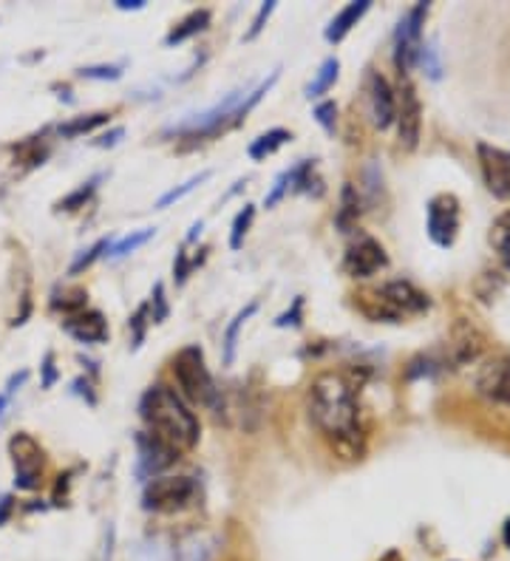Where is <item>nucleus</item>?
I'll return each instance as SVG.
<instances>
[{
    "instance_id": "423d86ee",
    "label": "nucleus",
    "mask_w": 510,
    "mask_h": 561,
    "mask_svg": "<svg viewBox=\"0 0 510 561\" xmlns=\"http://www.w3.org/2000/svg\"><path fill=\"white\" fill-rule=\"evenodd\" d=\"M199 485L193 477H154L143 488L145 514H182L196 505Z\"/></svg>"
},
{
    "instance_id": "7c9ffc66",
    "label": "nucleus",
    "mask_w": 510,
    "mask_h": 561,
    "mask_svg": "<svg viewBox=\"0 0 510 561\" xmlns=\"http://www.w3.org/2000/svg\"><path fill=\"white\" fill-rule=\"evenodd\" d=\"M154 236H157V227H143V230H134V233L123 236V239H116L114 244H111V250L105 259H125V255L136 253L139 247L148 244Z\"/></svg>"
},
{
    "instance_id": "a211bd4d",
    "label": "nucleus",
    "mask_w": 510,
    "mask_h": 561,
    "mask_svg": "<svg viewBox=\"0 0 510 561\" xmlns=\"http://www.w3.org/2000/svg\"><path fill=\"white\" fill-rule=\"evenodd\" d=\"M483 352V335L476 332L474 323H456L449 341V357H445V369H456L465 363L476 360Z\"/></svg>"
},
{
    "instance_id": "5fc2aeb1",
    "label": "nucleus",
    "mask_w": 510,
    "mask_h": 561,
    "mask_svg": "<svg viewBox=\"0 0 510 561\" xmlns=\"http://www.w3.org/2000/svg\"><path fill=\"white\" fill-rule=\"evenodd\" d=\"M502 545L510 550V516L505 519V525H502Z\"/></svg>"
},
{
    "instance_id": "bb28decb",
    "label": "nucleus",
    "mask_w": 510,
    "mask_h": 561,
    "mask_svg": "<svg viewBox=\"0 0 510 561\" xmlns=\"http://www.w3.org/2000/svg\"><path fill=\"white\" fill-rule=\"evenodd\" d=\"M102 179H105V173H94V176H91V179H86L82 185H77L75 191L68 193V196H63V199L57 202L55 210L57 213H77V210H82V207H86L91 199H94V193L100 191Z\"/></svg>"
},
{
    "instance_id": "a19ab883",
    "label": "nucleus",
    "mask_w": 510,
    "mask_h": 561,
    "mask_svg": "<svg viewBox=\"0 0 510 561\" xmlns=\"http://www.w3.org/2000/svg\"><path fill=\"white\" fill-rule=\"evenodd\" d=\"M301 323H304V295L293 298V307L286 309V312H281V316L272 321V327H275V329H298Z\"/></svg>"
},
{
    "instance_id": "49530a36",
    "label": "nucleus",
    "mask_w": 510,
    "mask_h": 561,
    "mask_svg": "<svg viewBox=\"0 0 510 561\" xmlns=\"http://www.w3.org/2000/svg\"><path fill=\"white\" fill-rule=\"evenodd\" d=\"M71 391H75V394H80V398L86 400V403H89L91 409H94V405H97L94 380H89V377H77L75 383H71Z\"/></svg>"
},
{
    "instance_id": "c85d7f7f",
    "label": "nucleus",
    "mask_w": 510,
    "mask_h": 561,
    "mask_svg": "<svg viewBox=\"0 0 510 561\" xmlns=\"http://www.w3.org/2000/svg\"><path fill=\"white\" fill-rule=\"evenodd\" d=\"M338 75H340V60L338 57H327V60L320 62L315 80L306 85V100H320V96L327 94L335 82H338Z\"/></svg>"
},
{
    "instance_id": "f257e3e1",
    "label": "nucleus",
    "mask_w": 510,
    "mask_h": 561,
    "mask_svg": "<svg viewBox=\"0 0 510 561\" xmlns=\"http://www.w3.org/2000/svg\"><path fill=\"white\" fill-rule=\"evenodd\" d=\"M306 411L340 459H361L366 454V425H363L358 386L343 371H324L309 383Z\"/></svg>"
},
{
    "instance_id": "f3484780",
    "label": "nucleus",
    "mask_w": 510,
    "mask_h": 561,
    "mask_svg": "<svg viewBox=\"0 0 510 561\" xmlns=\"http://www.w3.org/2000/svg\"><path fill=\"white\" fill-rule=\"evenodd\" d=\"M48 137H52V125H46V128L32 134V137L18 139V142L9 145L7 151L12 153V164L18 168V173H29L34 168L46 164V159L52 157V142H48Z\"/></svg>"
},
{
    "instance_id": "a878e982",
    "label": "nucleus",
    "mask_w": 510,
    "mask_h": 561,
    "mask_svg": "<svg viewBox=\"0 0 510 561\" xmlns=\"http://www.w3.org/2000/svg\"><path fill=\"white\" fill-rule=\"evenodd\" d=\"M290 139H293V130H286V128L264 130L259 139H252L250 148H247V157H250L252 162H264L267 157H272L275 151H281V148H284Z\"/></svg>"
},
{
    "instance_id": "393cba45",
    "label": "nucleus",
    "mask_w": 510,
    "mask_h": 561,
    "mask_svg": "<svg viewBox=\"0 0 510 561\" xmlns=\"http://www.w3.org/2000/svg\"><path fill=\"white\" fill-rule=\"evenodd\" d=\"M111 123V114L105 111H94V114H86V117H71L60 125H52V134L57 139H77V137H86V134H94L100 130L102 125Z\"/></svg>"
},
{
    "instance_id": "6e6552de",
    "label": "nucleus",
    "mask_w": 510,
    "mask_h": 561,
    "mask_svg": "<svg viewBox=\"0 0 510 561\" xmlns=\"http://www.w3.org/2000/svg\"><path fill=\"white\" fill-rule=\"evenodd\" d=\"M9 457L14 468V488L18 491H37L41 488L43 468H46V451L29 432H18L9 439Z\"/></svg>"
},
{
    "instance_id": "ea45409f",
    "label": "nucleus",
    "mask_w": 510,
    "mask_h": 561,
    "mask_svg": "<svg viewBox=\"0 0 510 561\" xmlns=\"http://www.w3.org/2000/svg\"><path fill=\"white\" fill-rule=\"evenodd\" d=\"M275 9H279V3H275V0H267V3H261V9H259V12H256V18H252L250 28H247L245 37H241V41H245V43L256 41V37H259L261 32H264L267 21H270V14L275 12Z\"/></svg>"
},
{
    "instance_id": "473e14b6",
    "label": "nucleus",
    "mask_w": 510,
    "mask_h": 561,
    "mask_svg": "<svg viewBox=\"0 0 510 561\" xmlns=\"http://www.w3.org/2000/svg\"><path fill=\"white\" fill-rule=\"evenodd\" d=\"M211 176H213L211 171H202V173H196V176L188 179V182H182V185L170 187L168 193H162V196H159V199H157V210H165V207L182 202L184 196H191V193L196 191L199 185H204V182H207V179H211Z\"/></svg>"
},
{
    "instance_id": "6e6d98bb",
    "label": "nucleus",
    "mask_w": 510,
    "mask_h": 561,
    "mask_svg": "<svg viewBox=\"0 0 510 561\" xmlns=\"http://www.w3.org/2000/svg\"><path fill=\"white\" fill-rule=\"evenodd\" d=\"M381 561H403V556L400 553H397V550H388V553L386 556H383V559Z\"/></svg>"
},
{
    "instance_id": "4468645a",
    "label": "nucleus",
    "mask_w": 510,
    "mask_h": 561,
    "mask_svg": "<svg viewBox=\"0 0 510 561\" xmlns=\"http://www.w3.org/2000/svg\"><path fill=\"white\" fill-rule=\"evenodd\" d=\"M479 168H483V179L488 191L497 199H510V151L494 148V145H479Z\"/></svg>"
},
{
    "instance_id": "37998d69",
    "label": "nucleus",
    "mask_w": 510,
    "mask_h": 561,
    "mask_svg": "<svg viewBox=\"0 0 510 561\" xmlns=\"http://www.w3.org/2000/svg\"><path fill=\"white\" fill-rule=\"evenodd\" d=\"M57 380H60V369H57V355L55 352H46L41 360V389H55Z\"/></svg>"
},
{
    "instance_id": "2eb2a0df",
    "label": "nucleus",
    "mask_w": 510,
    "mask_h": 561,
    "mask_svg": "<svg viewBox=\"0 0 510 561\" xmlns=\"http://www.w3.org/2000/svg\"><path fill=\"white\" fill-rule=\"evenodd\" d=\"M476 394L488 403L510 405V355L490 360L476 375Z\"/></svg>"
},
{
    "instance_id": "1a4fd4ad",
    "label": "nucleus",
    "mask_w": 510,
    "mask_h": 561,
    "mask_svg": "<svg viewBox=\"0 0 510 561\" xmlns=\"http://www.w3.org/2000/svg\"><path fill=\"white\" fill-rule=\"evenodd\" d=\"M460 216L463 210H460V199L454 193H437L426 205V230L440 250L454 247L456 236H460Z\"/></svg>"
},
{
    "instance_id": "3c124183",
    "label": "nucleus",
    "mask_w": 510,
    "mask_h": 561,
    "mask_svg": "<svg viewBox=\"0 0 510 561\" xmlns=\"http://www.w3.org/2000/svg\"><path fill=\"white\" fill-rule=\"evenodd\" d=\"M120 12H143L145 7H148V0H116L114 3Z\"/></svg>"
},
{
    "instance_id": "aec40b11",
    "label": "nucleus",
    "mask_w": 510,
    "mask_h": 561,
    "mask_svg": "<svg viewBox=\"0 0 510 561\" xmlns=\"http://www.w3.org/2000/svg\"><path fill=\"white\" fill-rule=\"evenodd\" d=\"M369 9H372V0H352V3H347V7L340 9L332 21H329L327 32H324L329 46H338V43L347 41L349 32L363 21V14H366Z\"/></svg>"
},
{
    "instance_id": "c03bdc74",
    "label": "nucleus",
    "mask_w": 510,
    "mask_h": 561,
    "mask_svg": "<svg viewBox=\"0 0 510 561\" xmlns=\"http://www.w3.org/2000/svg\"><path fill=\"white\" fill-rule=\"evenodd\" d=\"M286 193H290V171H281L279 176H275V182H272L270 191H267V196H264L267 210L279 205V202H284Z\"/></svg>"
},
{
    "instance_id": "de8ad7c7",
    "label": "nucleus",
    "mask_w": 510,
    "mask_h": 561,
    "mask_svg": "<svg viewBox=\"0 0 510 561\" xmlns=\"http://www.w3.org/2000/svg\"><path fill=\"white\" fill-rule=\"evenodd\" d=\"M125 137V128L123 125H116V128L105 130V134H100V137L94 139V148H116V145L123 142Z\"/></svg>"
},
{
    "instance_id": "20e7f679",
    "label": "nucleus",
    "mask_w": 510,
    "mask_h": 561,
    "mask_svg": "<svg viewBox=\"0 0 510 561\" xmlns=\"http://www.w3.org/2000/svg\"><path fill=\"white\" fill-rule=\"evenodd\" d=\"M354 309L372 323H403L406 318L429 312L431 298L411 280L397 278L386 280L381 287L354 293Z\"/></svg>"
},
{
    "instance_id": "72a5a7b5",
    "label": "nucleus",
    "mask_w": 510,
    "mask_h": 561,
    "mask_svg": "<svg viewBox=\"0 0 510 561\" xmlns=\"http://www.w3.org/2000/svg\"><path fill=\"white\" fill-rule=\"evenodd\" d=\"M148 327H150V307L148 301L139 304L136 307L134 316L128 318V332H131V352L143 350L145 343V335H148Z\"/></svg>"
},
{
    "instance_id": "4be33fe9",
    "label": "nucleus",
    "mask_w": 510,
    "mask_h": 561,
    "mask_svg": "<svg viewBox=\"0 0 510 561\" xmlns=\"http://www.w3.org/2000/svg\"><path fill=\"white\" fill-rule=\"evenodd\" d=\"M286 171H290V193H304V196H315V199H320L327 193L324 179L318 176L315 159H301L298 164L286 168Z\"/></svg>"
},
{
    "instance_id": "cd10ccee",
    "label": "nucleus",
    "mask_w": 510,
    "mask_h": 561,
    "mask_svg": "<svg viewBox=\"0 0 510 561\" xmlns=\"http://www.w3.org/2000/svg\"><path fill=\"white\" fill-rule=\"evenodd\" d=\"M48 307H52V312H60L63 318L77 316L82 309H89V293L80 287L63 289V293L57 289V293H52V298H48Z\"/></svg>"
},
{
    "instance_id": "f8f14e48",
    "label": "nucleus",
    "mask_w": 510,
    "mask_h": 561,
    "mask_svg": "<svg viewBox=\"0 0 510 561\" xmlns=\"http://www.w3.org/2000/svg\"><path fill=\"white\" fill-rule=\"evenodd\" d=\"M136 443V471L145 482L154 480V477H162L168 468L177 466L179 451L170 448L168 443H162L159 437H154L150 432H139L134 437Z\"/></svg>"
},
{
    "instance_id": "8fccbe9b",
    "label": "nucleus",
    "mask_w": 510,
    "mask_h": 561,
    "mask_svg": "<svg viewBox=\"0 0 510 561\" xmlns=\"http://www.w3.org/2000/svg\"><path fill=\"white\" fill-rule=\"evenodd\" d=\"M12 514H14V496L12 493H3V496H0V527L7 525Z\"/></svg>"
},
{
    "instance_id": "79ce46f5",
    "label": "nucleus",
    "mask_w": 510,
    "mask_h": 561,
    "mask_svg": "<svg viewBox=\"0 0 510 561\" xmlns=\"http://www.w3.org/2000/svg\"><path fill=\"white\" fill-rule=\"evenodd\" d=\"M77 75L82 77V80H100V82H114L123 77V66H116V62H111V66H86V69H80Z\"/></svg>"
},
{
    "instance_id": "2f4dec72",
    "label": "nucleus",
    "mask_w": 510,
    "mask_h": 561,
    "mask_svg": "<svg viewBox=\"0 0 510 561\" xmlns=\"http://www.w3.org/2000/svg\"><path fill=\"white\" fill-rule=\"evenodd\" d=\"M134 561H177V553H173L168 541L154 536V539H145L136 545Z\"/></svg>"
},
{
    "instance_id": "e433bc0d",
    "label": "nucleus",
    "mask_w": 510,
    "mask_h": 561,
    "mask_svg": "<svg viewBox=\"0 0 510 561\" xmlns=\"http://www.w3.org/2000/svg\"><path fill=\"white\" fill-rule=\"evenodd\" d=\"M417 66H422V71H426L431 80H440L442 62H440V48H437V41L422 43L420 55H417Z\"/></svg>"
},
{
    "instance_id": "412c9836",
    "label": "nucleus",
    "mask_w": 510,
    "mask_h": 561,
    "mask_svg": "<svg viewBox=\"0 0 510 561\" xmlns=\"http://www.w3.org/2000/svg\"><path fill=\"white\" fill-rule=\"evenodd\" d=\"M216 536L207 534V530H191L188 536H182L173 553H177V561H213L216 559Z\"/></svg>"
},
{
    "instance_id": "864d4df0",
    "label": "nucleus",
    "mask_w": 510,
    "mask_h": 561,
    "mask_svg": "<svg viewBox=\"0 0 510 561\" xmlns=\"http://www.w3.org/2000/svg\"><path fill=\"white\" fill-rule=\"evenodd\" d=\"M9 403H12V400H9L7 394H3V391H0V423H3V417H7V409H9Z\"/></svg>"
},
{
    "instance_id": "6ab92c4d",
    "label": "nucleus",
    "mask_w": 510,
    "mask_h": 561,
    "mask_svg": "<svg viewBox=\"0 0 510 561\" xmlns=\"http://www.w3.org/2000/svg\"><path fill=\"white\" fill-rule=\"evenodd\" d=\"M361 216H363V193L358 191L352 182H343V187H340L338 210H335V227H338V233L343 236L354 233Z\"/></svg>"
},
{
    "instance_id": "ddd939ff",
    "label": "nucleus",
    "mask_w": 510,
    "mask_h": 561,
    "mask_svg": "<svg viewBox=\"0 0 510 561\" xmlns=\"http://www.w3.org/2000/svg\"><path fill=\"white\" fill-rule=\"evenodd\" d=\"M366 103L369 117L377 130H386L395 125L397 119V94L392 89V82L381 75V71H369L366 75Z\"/></svg>"
},
{
    "instance_id": "9d476101",
    "label": "nucleus",
    "mask_w": 510,
    "mask_h": 561,
    "mask_svg": "<svg viewBox=\"0 0 510 561\" xmlns=\"http://www.w3.org/2000/svg\"><path fill=\"white\" fill-rule=\"evenodd\" d=\"M386 267H388L386 247L366 233H361L352 244L347 247L343 261H340V270H343L349 278H361V280L372 278V275H377Z\"/></svg>"
},
{
    "instance_id": "7ed1b4c3",
    "label": "nucleus",
    "mask_w": 510,
    "mask_h": 561,
    "mask_svg": "<svg viewBox=\"0 0 510 561\" xmlns=\"http://www.w3.org/2000/svg\"><path fill=\"white\" fill-rule=\"evenodd\" d=\"M139 417L145 423V432L168 443L170 448H177L179 454L196 448L202 439V423L191 405L179 398L177 389L165 383L150 386L139 398Z\"/></svg>"
},
{
    "instance_id": "4c0bfd02",
    "label": "nucleus",
    "mask_w": 510,
    "mask_h": 561,
    "mask_svg": "<svg viewBox=\"0 0 510 561\" xmlns=\"http://www.w3.org/2000/svg\"><path fill=\"white\" fill-rule=\"evenodd\" d=\"M150 323H165L170 318V304H168V295H165V284L157 280L154 289H150Z\"/></svg>"
},
{
    "instance_id": "58836bf2",
    "label": "nucleus",
    "mask_w": 510,
    "mask_h": 561,
    "mask_svg": "<svg viewBox=\"0 0 510 561\" xmlns=\"http://www.w3.org/2000/svg\"><path fill=\"white\" fill-rule=\"evenodd\" d=\"M313 117L315 123H318L320 128L327 130L329 137H332L335 125H338V103H335V100H320V103L315 105Z\"/></svg>"
},
{
    "instance_id": "09e8293b",
    "label": "nucleus",
    "mask_w": 510,
    "mask_h": 561,
    "mask_svg": "<svg viewBox=\"0 0 510 561\" xmlns=\"http://www.w3.org/2000/svg\"><path fill=\"white\" fill-rule=\"evenodd\" d=\"M26 380H29V371L26 369L14 371V375L7 380V391H3V394H7V398L12 400L14 394H18V391H21L23 386H26Z\"/></svg>"
},
{
    "instance_id": "39448f33",
    "label": "nucleus",
    "mask_w": 510,
    "mask_h": 561,
    "mask_svg": "<svg viewBox=\"0 0 510 561\" xmlns=\"http://www.w3.org/2000/svg\"><path fill=\"white\" fill-rule=\"evenodd\" d=\"M170 371H173V380H177V394L184 403L204 405V409H213L218 414V409H222V389H218L216 377L207 369L204 350L199 343L179 350V355L170 363Z\"/></svg>"
},
{
    "instance_id": "b1692460",
    "label": "nucleus",
    "mask_w": 510,
    "mask_h": 561,
    "mask_svg": "<svg viewBox=\"0 0 510 561\" xmlns=\"http://www.w3.org/2000/svg\"><path fill=\"white\" fill-rule=\"evenodd\" d=\"M256 312H259V301H250L247 307L238 309L236 316H233V321L227 323L225 337H222V363H225V366H233V363H236V350H238V337H241V329L247 327V321H250Z\"/></svg>"
},
{
    "instance_id": "f03ea898",
    "label": "nucleus",
    "mask_w": 510,
    "mask_h": 561,
    "mask_svg": "<svg viewBox=\"0 0 510 561\" xmlns=\"http://www.w3.org/2000/svg\"><path fill=\"white\" fill-rule=\"evenodd\" d=\"M281 69L272 71L267 80H261L256 89H236L230 94H225V100H218L211 108L199 111V114H191V117L179 119V123H170L165 128V137H179L188 139V142H202V139H216L227 130L238 128L245 123L247 114H250L256 105L270 94V89L279 82Z\"/></svg>"
},
{
    "instance_id": "c756f323",
    "label": "nucleus",
    "mask_w": 510,
    "mask_h": 561,
    "mask_svg": "<svg viewBox=\"0 0 510 561\" xmlns=\"http://www.w3.org/2000/svg\"><path fill=\"white\" fill-rule=\"evenodd\" d=\"M111 244H114V239H111V236H102V239H97L89 250H80V253H77V259L71 261V267H68V275H82L86 270L94 267L97 261L109 255Z\"/></svg>"
},
{
    "instance_id": "5701e85b",
    "label": "nucleus",
    "mask_w": 510,
    "mask_h": 561,
    "mask_svg": "<svg viewBox=\"0 0 510 561\" xmlns=\"http://www.w3.org/2000/svg\"><path fill=\"white\" fill-rule=\"evenodd\" d=\"M211 21H213L211 9H196V12H191L188 18H182L177 26L170 28L168 35H165V46L173 48V46H182V43L193 41V37H199L202 32H207V28H211Z\"/></svg>"
},
{
    "instance_id": "dca6fc26",
    "label": "nucleus",
    "mask_w": 510,
    "mask_h": 561,
    "mask_svg": "<svg viewBox=\"0 0 510 561\" xmlns=\"http://www.w3.org/2000/svg\"><path fill=\"white\" fill-rule=\"evenodd\" d=\"M63 332L82 346H100L109 341V321L100 309H82L77 316L63 318Z\"/></svg>"
},
{
    "instance_id": "0eeeda50",
    "label": "nucleus",
    "mask_w": 510,
    "mask_h": 561,
    "mask_svg": "<svg viewBox=\"0 0 510 561\" xmlns=\"http://www.w3.org/2000/svg\"><path fill=\"white\" fill-rule=\"evenodd\" d=\"M431 12V3L420 0L415 7L408 9L400 18L395 28V69L400 77L411 75V69L417 66V55H420L422 46V26H426V18Z\"/></svg>"
},
{
    "instance_id": "9b49d317",
    "label": "nucleus",
    "mask_w": 510,
    "mask_h": 561,
    "mask_svg": "<svg viewBox=\"0 0 510 561\" xmlns=\"http://www.w3.org/2000/svg\"><path fill=\"white\" fill-rule=\"evenodd\" d=\"M397 137H400L403 151H415L420 145V130H422V105L417 96L415 82L408 77H400V91H397Z\"/></svg>"
},
{
    "instance_id": "a18cd8bd",
    "label": "nucleus",
    "mask_w": 510,
    "mask_h": 561,
    "mask_svg": "<svg viewBox=\"0 0 510 561\" xmlns=\"http://www.w3.org/2000/svg\"><path fill=\"white\" fill-rule=\"evenodd\" d=\"M193 273V261L191 255H188V250H177V261H173V284L177 287H184L188 284V278H191Z\"/></svg>"
},
{
    "instance_id": "c9c22d12",
    "label": "nucleus",
    "mask_w": 510,
    "mask_h": 561,
    "mask_svg": "<svg viewBox=\"0 0 510 561\" xmlns=\"http://www.w3.org/2000/svg\"><path fill=\"white\" fill-rule=\"evenodd\" d=\"M490 244L497 247L499 259L505 261V267L510 270V210L502 213L497 225L490 227Z\"/></svg>"
},
{
    "instance_id": "603ef678",
    "label": "nucleus",
    "mask_w": 510,
    "mask_h": 561,
    "mask_svg": "<svg viewBox=\"0 0 510 561\" xmlns=\"http://www.w3.org/2000/svg\"><path fill=\"white\" fill-rule=\"evenodd\" d=\"M202 227H204V221H202V219L193 221L191 230H188V236H184V244H193V241H196L199 236H202Z\"/></svg>"
},
{
    "instance_id": "f704fd0d",
    "label": "nucleus",
    "mask_w": 510,
    "mask_h": 561,
    "mask_svg": "<svg viewBox=\"0 0 510 561\" xmlns=\"http://www.w3.org/2000/svg\"><path fill=\"white\" fill-rule=\"evenodd\" d=\"M252 221H256V205H245L236 213L230 227V250H241L245 247L247 233H250Z\"/></svg>"
}]
</instances>
